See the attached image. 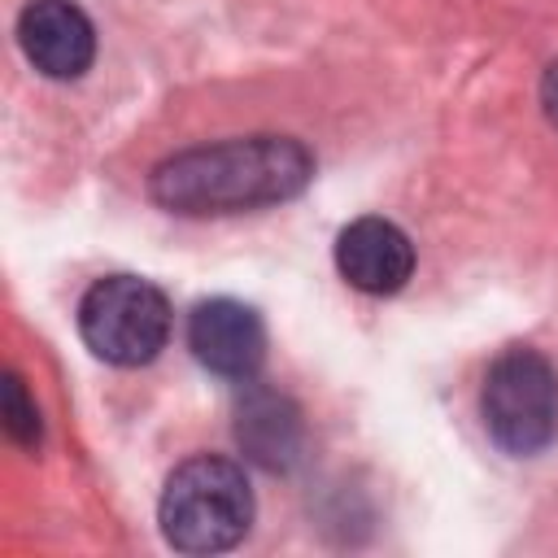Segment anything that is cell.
<instances>
[{"instance_id": "6da1fadb", "label": "cell", "mask_w": 558, "mask_h": 558, "mask_svg": "<svg viewBox=\"0 0 558 558\" xmlns=\"http://www.w3.org/2000/svg\"><path fill=\"white\" fill-rule=\"evenodd\" d=\"M314 179V157L292 135H244L166 157L148 192L170 214H244L292 201Z\"/></svg>"}, {"instance_id": "7a4b0ae2", "label": "cell", "mask_w": 558, "mask_h": 558, "mask_svg": "<svg viewBox=\"0 0 558 558\" xmlns=\"http://www.w3.org/2000/svg\"><path fill=\"white\" fill-rule=\"evenodd\" d=\"M161 532L183 554H222L244 541L253 523L248 475L231 458H187L170 471L157 501Z\"/></svg>"}, {"instance_id": "3957f363", "label": "cell", "mask_w": 558, "mask_h": 558, "mask_svg": "<svg viewBox=\"0 0 558 558\" xmlns=\"http://www.w3.org/2000/svg\"><path fill=\"white\" fill-rule=\"evenodd\" d=\"M78 331L109 366H144L170 340V301L140 275H105L78 301Z\"/></svg>"}, {"instance_id": "277c9868", "label": "cell", "mask_w": 558, "mask_h": 558, "mask_svg": "<svg viewBox=\"0 0 558 558\" xmlns=\"http://www.w3.org/2000/svg\"><path fill=\"white\" fill-rule=\"evenodd\" d=\"M480 418L506 453H541L558 436V371L536 349H506L484 375Z\"/></svg>"}, {"instance_id": "5b68a950", "label": "cell", "mask_w": 558, "mask_h": 558, "mask_svg": "<svg viewBox=\"0 0 558 558\" xmlns=\"http://www.w3.org/2000/svg\"><path fill=\"white\" fill-rule=\"evenodd\" d=\"M187 349L205 371H214L222 379H253L266 357V327L253 305L214 296L192 310Z\"/></svg>"}, {"instance_id": "8992f818", "label": "cell", "mask_w": 558, "mask_h": 558, "mask_svg": "<svg viewBox=\"0 0 558 558\" xmlns=\"http://www.w3.org/2000/svg\"><path fill=\"white\" fill-rule=\"evenodd\" d=\"M17 44L44 78H78L96 57V26L74 0H31L17 13Z\"/></svg>"}, {"instance_id": "52a82bcc", "label": "cell", "mask_w": 558, "mask_h": 558, "mask_svg": "<svg viewBox=\"0 0 558 558\" xmlns=\"http://www.w3.org/2000/svg\"><path fill=\"white\" fill-rule=\"evenodd\" d=\"M336 270L366 296H392L414 275V244L397 222L366 214L336 235Z\"/></svg>"}, {"instance_id": "ba28073f", "label": "cell", "mask_w": 558, "mask_h": 558, "mask_svg": "<svg viewBox=\"0 0 558 558\" xmlns=\"http://www.w3.org/2000/svg\"><path fill=\"white\" fill-rule=\"evenodd\" d=\"M240 445L266 462V466H283L292 453H296V414L288 401L279 397H257L244 405L240 414Z\"/></svg>"}, {"instance_id": "9c48e42d", "label": "cell", "mask_w": 558, "mask_h": 558, "mask_svg": "<svg viewBox=\"0 0 558 558\" xmlns=\"http://www.w3.org/2000/svg\"><path fill=\"white\" fill-rule=\"evenodd\" d=\"M0 405H4V432H9V440L22 445V449H35L39 445V410L26 397V384L13 371L4 375V401Z\"/></svg>"}, {"instance_id": "30bf717a", "label": "cell", "mask_w": 558, "mask_h": 558, "mask_svg": "<svg viewBox=\"0 0 558 558\" xmlns=\"http://www.w3.org/2000/svg\"><path fill=\"white\" fill-rule=\"evenodd\" d=\"M541 105H545V118H549V126L558 131V61L545 70V78H541Z\"/></svg>"}]
</instances>
